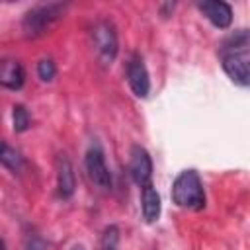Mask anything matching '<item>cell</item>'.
I'll use <instances>...</instances> for the list:
<instances>
[{
  "mask_svg": "<svg viewBox=\"0 0 250 250\" xmlns=\"http://www.w3.org/2000/svg\"><path fill=\"white\" fill-rule=\"evenodd\" d=\"M172 201L182 209L199 211L205 207V189L199 174L189 168L176 176L172 184Z\"/></svg>",
  "mask_w": 250,
  "mask_h": 250,
  "instance_id": "6da1fadb",
  "label": "cell"
},
{
  "mask_svg": "<svg viewBox=\"0 0 250 250\" xmlns=\"http://www.w3.org/2000/svg\"><path fill=\"white\" fill-rule=\"evenodd\" d=\"M66 4L61 2H51V4H41L25 12L21 20V29L25 37H41L45 35L64 14Z\"/></svg>",
  "mask_w": 250,
  "mask_h": 250,
  "instance_id": "7a4b0ae2",
  "label": "cell"
},
{
  "mask_svg": "<svg viewBox=\"0 0 250 250\" xmlns=\"http://www.w3.org/2000/svg\"><path fill=\"white\" fill-rule=\"evenodd\" d=\"M90 37H92V45H94L100 61L104 64H111L117 57V51H119L115 27L105 20L96 21L92 31H90Z\"/></svg>",
  "mask_w": 250,
  "mask_h": 250,
  "instance_id": "3957f363",
  "label": "cell"
},
{
  "mask_svg": "<svg viewBox=\"0 0 250 250\" xmlns=\"http://www.w3.org/2000/svg\"><path fill=\"white\" fill-rule=\"evenodd\" d=\"M84 166H86V172H88L90 180L98 188H102V189H109L111 188V174H109V168L105 164L104 150H102V146L98 143L90 145V148L86 150Z\"/></svg>",
  "mask_w": 250,
  "mask_h": 250,
  "instance_id": "277c9868",
  "label": "cell"
},
{
  "mask_svg": "<svg viewBox=\"0 0 250 250\" xmlns=\"http://www.w3.org/2000/svg\"><path fill=\"white\" fill-rule=\"evenodd\" d=\"M221 64H223V70L227 72V76L234 84H238L242 88H250V51L248 49L223 55Z\"/></svg>",
  "mask_w": 250,
  "mask_h": 250,
  "instance_id": "5b68a950",
  "label": "cell"
},
{
  "mask_svg": "<svg viewBox=\"0 0 250 250\" xmlns=\"http://www.w3.org/2000/svg\"><path fill=\"white\" fill-rule=\"evenodd\" d=\"M125 74H127V82H129L131 92L137 98H146L150 92V78H148V70H146L141 55H137V53L131 55V59L127 61Z\"/></svg>",
  "mask_w": 250,
  "mask_h": 250,
  "instance_id": "8992f818",
  "label": "cell"
},
{
  "mask_svg": "<svg viewBox=\"0 0 250 250\" xmlns=\"http://www.w3.org/2000/svg\"><path fill=\"white\" fill-rule=\"evenodd\" d=\"M129 174L133 178V182L139 186V188H145L148 184H152V158L150 154L146 152L145 146L141 145H135L131 148V154H129Z\"/></svg>",
  "mask_w": 250,
  "mask_h": 250,
  "instance_id": "52a82bcc",
  "label": "cell"
},
{
  "mask_svg": "<svg viewBox=\"0 0 250 250\" xmlns=\"http://www.w3.org/2000/svg\"><path fill=\"white\" fill-rule=\"evenodd\" d=\"M197 8L219 29H227L232 23V8L227 2H221V0H205V2H197Z\"/></svg>",
  "mask_w": 250,
  "mask_h": 250,
  "instance_id": "ba28073f",
  "label": "cell"
},
{
  "mask_svg": "<svg viewBox=\"0 0 250 250\" xmlns=\"http://www.w3.org/2000/svg\"><path fill=\"white\" fill-rule=\"evenodd\" d=\"M0 82L8 90H20L25 82L23 64L16 59H4L0 64Z\"/></svg>",
  "mask_w": 250,
  "mask_h": 250,
  "instance_id": "9c48e42d",
  "label": "cell"
},
{
  "mask_svg": "<svg viewBox=\"0 0 250 250\" xmlns=\"http://www.w3.org/2000/svg\"><path fill=\"white\" fill-rule=\"evenodd\" d=\"M74 188H76V178H74L72 164L66 156H59V160H57V191H59V197H62V199L72 197Z\"/></svg>",
  "mask_w": 250,
  "mask_h": 250,
  "instance_id": "30bf717a",
  "label": "cell"
},
{
  "mask_svg": "<svg viewBox=\"0 0 250 250\" xmlns=\"http://www.w3.org/2000/svg\"><path fill=\"white\" fill-rule=\"evenodd\" d=\"M141 209H143V217L146 223H156L160 217V195L156 191V188L152 184L141 188Z\"/></svg>",
  "mask_w": 250,
  "mask_h": 250,
  "instance_id": "8fae6325",
  "label": "cell"
},
{
  "mask_svg": "<svg viewBox=\"0 0 250 250\" xmlns=\"http://www.w3.org/2000/svg\"><path fill=\"white\" fill-rule=\"evenodd\" d=\"M0 160H2V166L4 168H8L10 172H20L21 170V166H23V156L16 150V148H12L6 141L2 143V152H0Z\"/></svg>",
  "mask_w": 250,
  "mask_h": 250,
  "instance_id": "7c38bea8",
  "label": "cell"
},
{
  "mask_svg": "<svg viewBox=\"0 0 250 250\" xmlns=\"http://www.w3.org/2000/svg\"><path fill=\"white\" fill-rule=\"evenodd\" d=\"M250 41V31L248 29H240V31H234L229 39H225L223 43V49L227 53H234V51H242V47ZM225 53V55H227Z\"/></svg>",
  "mask_w": 250,
  "mask_h": 250,
  "instance_id": "4fadbf2b",
  "label": "cell"
},
{
  "mask_svg": "<svg viewBox=\"0 0 250 250\" xmlns=\"http://www.w3.org/2000/svg\"><path fill=\"white\" fill-rule=\"evenodd\" d=\"M12 119H14V131L16 133H23L29 129L31 125V117H29V111L23 107V105H14V111H12Z\"/></svg>",
  "mask_w": 250,
  "mask_h": 250,
  "instance_id": "5bb4252c",
  "label": "cell"
},
{
  "mask_svg": "<svg viewBox=\"0 0 250 250\" xmlns=\"http://www.w3.org/2000/svg\"><path fill=\"white\" fill-rule=\"evenodd\" d=\"M57 74V66L51 59H41L37 62V76L43 80V82H51Z\"/></svg>",
  "mask_w": 250,
  "mask_h": 250,
  "instance_id": "9a60e30c",
  "label": "cell"
},
{
  "mask_svg": "<svg viewBox=\"0 0 250 250\" xmlns=\"http://www.w3.org/2000/svg\"><path fill=\"white\" fill-rule=\"evenodd\" d=\"M104 250H117V229L109 227L104 234Z\"/></svg>",
  "mask_w": 250,
  "mask_h": 250,
  "instance_id": "2e32d148",
  "label": "cell"
},
{
  "mask_svg": "<svg viewBox=\"0 0 250 250\" xmlns=\"http://www.w3.org/2000/svg\"><path fill=\"white\" fill-rule=\"evenodd\" d=\"M70 250H84V246H72Z\"/></svg>",
  "mask_w": 250,
  "mask_h": 250,
  "instance_id": "e0dca14e",
  "label": "cell"
}]
</instances>
